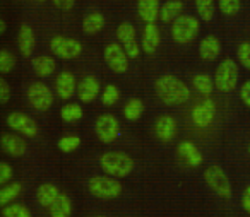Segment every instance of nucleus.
Returning <instances> with one entry per match:
<instances>
[{"mask_svg": "<svg viewBox=\"0 0 250 217\" xmlns=\"http://www.w3.org/2000/svg\"><path fill=\"white\" fill-rule=\"evenodd\" d=\"M5 29H7V28H5V21H4V19H0V35H4Z\"/></svg>", "mask_w": 250, "mask_h": 217, "instance_id": "nucleus-45", "label": "nucleus"}, {"mask_svg": "<svg viewBox=\"0 0 250 217\" xmlns=\"http://www.w3.org/2000/svg\"><path fill=\"white\" fill-rule=\"evenodd\" d=\"M192 84H194L195 91L202 96H211L212 91L216 89L214 84V77L208 76V74H195L194 79H192Z\"/></svg>", "mask_w": 250, "mask_h": 217, "instance_id": "nucleus-27", "label": "nucleus"}, {"mask_svg": "<svg viewBox=\"0 0 250 217\" xmlns=\"http://www.w3.org/2000/svg\"><path fill=\"white\" fill-rule=\"evenodd\" d=\"M100 99L104 106H115L118 103V99H120V91H118V87L115 84H108L103 89V93H101Z\"/></svg>", "mask_w": 250, "mask_h": 217, "instance_id": "nucleus-35", "label": "nucleus"}, {"mask_svg": "<svg viewBox=\"0 0 250 217\" xmlns=\"http://www.w3.org/2000/svg\"><path fill=\"white\" fill-rule=\"evenodd\" d=\"M103 59L106 65L113 70L115 74H125L129 70V55L125 53L124 46L120 43H110L104 46Z\"/></svg>", "mask_w": 250, "mask_h": 217, "instance_id": "nucleus-9", "label": "nucleus"}, {"mask_svg": "<svg viewBox=\"0 0 250 217\" xmlns=\"http://www.w3.org/2000/svg\"><path fill=\"white\" fill-rule=\"evenodd\" d=\"M216 118V103L211 98H206L199 104H195L192 110V121L195 127L206 128L212 123V120Z\"/></svg>", "mask_w": 250, "mask_h": 217, "instance_id": "nucleus-12", "label": "nucleus"}, {"mask_svg": "<svg viewBox=\"0 0 250 217\" xmlns=\"http://www.w3.org/2000/svg\"><path fill=\"white\" fill-rule=\"evenodd\" d=\"M9 99H11V86L4 77H0V103L7 104Z\"/></svg>", "mask_w": 250, "mask_h": 217, "instance_id": "nucleus-40", "label": "nucleus"}, {"mask_svg": "<svg viewBox=\"0 0 250 217\" xmlns=\"http://www.w3.org/2000/svg\"><path fill=\"white\" fill-rule=\"evenodd\" d=\"M59 195H60L59 188L53 183H43V185H40L36 188V200H38L40 205L46 207V209L55 202Z\"/></svg>", "mask_w": 250, "mask_h": 217, "instance_id": "nucleus-25", "label": "nucleus"}, {"mask_svg": "<svg viewBox=\"0 0 250 217\" xmlns=\"http://www.w3.org/2000/svg\"><path fill=\"white\" fill-rule=\"evenodd\" d=\"M219 52H221V43H219V39L214 35H208L201 39V45H199L201 59L212 62V60H216L219 57Z\"/></svg>", "mask_w": 250, "mask_h": 217, "instance_id": "nucleus-21", "label": "nucleus"}, {"mask_svg": "<svg viewBox=\"0 0 250 217\" xmlns=\"http://www.w3.org/2000/svg\"><path fill=\"white\" fill-rule=\"evenodd\" d=\"M50 217H70L72 216V200L67 193H60L57 200L48 207Z\"/></svg>", "mask_w": 250, "mask_h": 217, "instance_id": "nucleus-23", "label": "nucleus"}, {"mask_svg": "<svg viewBox=\"0 0 250 217\" xmlns=\"http://www.w3.org/2000/svg\"><path fill=\"white\" fill-rule=\"evenodd\" d=\"M77 80L76 76L69 70H63L57 76L55 79V91L57 96L62 98V99H70L74 94H77Z\"/></svg>", "mask_w": 250, "mask_h": 217, "instance_id": "nucleus-14", "label": "nucleus"}, {"mask_svg": "<svg viewBox=\"0 0 250 217\" xmlns=\"http://www.w3.org/2000/svg\"><path fill=\"white\" fill-rule=\"evenodd\" d=\"M2 149L5 154L12 156V158H21L28 152V144L22 137L5 132V134H2Z\"/></svg>", "mask_w": 250, "mask_h": 217, "instance_id": "nucleus-16", "label": "nucleus"}, {"mask_svg": "<svg viewBox=\"0 0 250 217\" xmlns=\"http://www.w3.org/2000/svg\"><path fill=\"white\" fill-rule=\"evenodd\" d=\"M124 50H125V53L129 55V59H137V57L141 55L143 46H139L137 41H134V43H129V45H124Z\"/></svg>", "mask_w": 250, "mask_h": 217, "instance_id": "nucleus-42", "label": "nucleus"}, {"mask_svg": "<svg viewBox=\"0 0 250 217\" xmlns=\"http://www.w3.org/2000/svg\"><path fill=\"white\" fill-rule=\"evenodd\" d=\"M144 113V103L139 98H130L124 106V117L129 121H137Z\"/></svg>", "mask_w": 250, "mask_h": 217, "instance_id": "nucleus-29", "label": "nucleus"}, {"mask_svg": "<svg viewBox=\"0 0 250 217\" xmlns=\"http://www.w3.org/2000/svg\"><path fill=\"white\" fill-rule=\"evenodd\" d=\"M22 192V185L18 181H12V183H7V185H2L0 188V205L5 207L9 203L14 202V198H18Z\"/></svg>", "mask_w": 250, "mask_h": 217, "instance_id": "nucleus-28", "label": "nucleus"}, {"mask_svg": "<svg viewBox=\"0 0 250 217\" xmlns=\"http://www.w3.org/2000/svg\"><path fill=\"white\" fill-rule=\"evenodd\" d=\"M161 41V35L160 29H158L156 24H146L143 31V38H141V46H143V52L147 53V55H153L158 50Z\"/></svg>", "mask_w": 250, "mask_h": 217, "instance_id": "nucleus-20", "label": "nucleus"}, {"mask_svg": "<svg viewBox=\"0 0 250 217\" xmlns=\"http://www.w3.org/2000/svg\"><path fill=\"white\" fill-rule=\"evenodd\" d=\"M160 0H137V14L146 24H154L160 19Z\"/></svg>", "mask_w": 250, "mask_h": 217, "instance_id": "nucleus-18", "label": "nucleus"}, {"mask_svg": "<svg viewBox=\"0 0 250 217\" xmlns=\"http://www.w3.org/2000/svg\"><path fill=\"white\" fill-rule=\"evenodd\" d=\"M52 2L60 11H70L74 7V4H76V0H52Z\"/></svg>", "mask_w": 250, "mask_h": 217, "instance_id": "nucleus-43", "label": "nucleus"}, {"mask_svg": "<svg viewBox=\"0 0 250 217\" xmlns=\"http://www.w3.org/2000/svg\"><path fill=\"white\" fill-rule=\"evenodd\" d=\"M236 57H238V62L242 63V67L250 70V43H242L236 50Z\"/></svg>", "mask_w": 250, "mask_h": 217, "instance_id": "nucleus-38", "label": "nucleus"}, {"mask_svg": "<svg viewBox=\"0 0 250 217\" xmlns=\"http://www.w3.org/2000/svg\"><path fill=\"white\" fill-rule=\"evenodd\" d=\"M57 147L62 152H74L81 147V137L76 134L63 135V137H60L59 142H57Z\"/></svg>", "mask_w": 250, "mask_h": 217, "instance_id": "nucleus-33", "label": "nucleus"}, {"mask_svg": "<svg viewBox=\"0 0 250 217\" xmlns=\"http://www.w3.org/2000/svg\"><path fill=\"white\" fill-rule=\"evenodd\" d=\"M104 28V16L98 11H93L84 18L83 21V31L86 35H96Z\"/></svg>", "mask_w": 250, "mask_h": 217, "instance_id": "nucleus-26", "label": "nucleus"}, {"mask_svg": "<svg viewBox=\"0 0 250 217\" xmlns=\"http://www.w3.org/2000/svg\"><path fill=\"white\" fill-rule=\"evenodd\" d=\"M238 76H240L238 65H236L235 60L225 59L218 65L214 74L216 89L219 93H231V91H235L236 84H238Z\"/></svg>", "mask_w": 250, "mask_h": 217, "instance_id": "nucleus-5", "label": "nucleus"}, {"mask_svg": "<svg viewBox=\"0 0 250 217\" xmlns=\"http://www.w3.org/2000/svg\"><path fill=\"white\" fill-rule=\"evenodd\" d=\"M247 151H249V154H250V142H249V147H247Z\"/></svg>", "mask_w": 250, "mask_h": 217, "instance_id": "nucleus-47", "label": "nucleus"}, {"mask_svg": "<svg viewBox=\"0 0 250 217\" xmlns=\"http://www.w3.org/2000/svg\"><path fill=\"white\" fill-rule=\"evenodd\" d=\"M36 45V38H35V31H33L31 26L28 24H22L19 28L18 33V46H19V52H21L22 57H31L33 55V50H35Z\"/></svg>", "mask_w": 250, "mask_h": 217, "instance_id": "nucleus-19", "label": "nucleus"}, {"mask_svg": "<svg viewBox=\"0 0 250 217\" xmlns=\"http://www.w3.org/2000/svg\"><path fill=\"white\" fill-rule=\"evenodd\" d=\"M77 98L81 103H93L100 94V80L94 76H86L77 84Z\"/></svg>", "mask_w": 250, "mask_h": 217, "instance_id": "nucleus-13", "label": "nucleus"}, {"mask_svg": "<svg viewBox=\"0 0 250 217\" xmlns=\"http://www.w3.org/2000/svg\"><path fill=\"white\" fill-rule=\"evenodd\" d=\"M177 120L171 115H161L154 121V134L161 142H171L177 135Z\"/></svg>", "mask_w": 250, "mask_h": 217, "instance_id": "nucleus-15", "label": "nucleus"}, {"mask_svg": "<svg viewBox=\"0 0 250 217\" xmlns=\"http://www.w3.org/2000/svg\"><path fill=\"white\" fill-rule=\"evenodd\" d=\"M219 2V11L225 16H235L242 9V2L240 0H218Z\"/></svg>", "mask_w": 250, "mask_h": 217, "instance_id": "nucleus-37", "label": "nucleus"}, {"mask_svg": "<svg viewBox=\"0 0 250 217\" xmlns=\"http://www.w3.org/2000/svg\"><path fill=\"white\" fill-rule=\"evenodd\" d=\"M154 91L161 103L167 106H178L190 99V89L173 74L160 76L154 82Z\"/></svg>", "mask_w": 250, "mask_h": 217, "instance_id": "nucleus-1", "label": "nucleus"}, {"mask_svg": "<svg viewBox=\"0 0 250 217\" xmlns=\"http://www.w3.org/2000/svg\"><path fill=\"white\" fill-rule=\"evenodd\" d=\"M14 176V169L9 162H0V183L7 185L11 181V178Z\"/></svg>", "mask_w": 250, "mask_h": 217, "instance_id": "nucleus-39", "label": "nucleus"}, {"mask_svg": "<svg viewBox=\"0 0 250 217\" xmlns=\"http://www.w3.org/2000/svg\"><path fill=\"white\" fill-rule=\"evenodd\" d=\"M28 101L35 110L46 111L52 108L55 98H53V91L45 82H33L28 87Z\"/></svg>", "mask_w": 250, "mask_h": 217, "instance_id": "nucleus-10", "label": "nucleus"}, {"mask_svg": "<svg viewBox=\"0 0 250 217\" xmlns=\"http://www.w3.org/2000/svg\"><path fill=\"white\" fill-rule=\"evenodd\" d=\"M178 156L184 159V162L190 168H199L202 164V154L199 147L190 140H182L177 147Z\"/></svg>", "mask_w": 250, "mask_h": 217, "instance_id": "nucleus-17", "label": "nucleus"}, {"mask_svg": "<svg viewBox=\"0 0 250 217\" xmlns=\"http://www.w3.org/2000/svg\"><path fill=\"white\" fill-rule=\"evenodd\" d=\"M240 99H242V103L250 110V80L243 82L242 87H240Z\"/></svg>", "mask_w": 250, "mask_h": 217, "instance_id": "nucleus-41", "label": "nucleus"}, {"mask_svg": "<svg viewBox=\"0 0 250 217\" xmlns=\"http://www.w3.org/2000/svg\"><path fill=\"white\" fill-rule=\"evenodd\" d=\"M117 39L120 41V45H129V43L136 41V28L130 22H122L117 28Z\"/></svg>", "mask_w": 250, "mask_h": 217, "instance_id": "nucleus-32", "label": "nucleus"}, {"mask_svg": "<svg viewBox=\"0 0 250 217\" xmlns=\"http://www.w3.org/2000/svg\"><path fill=\"white\" fill-rule=\"evenodd\" d=\"M31 67L38 77H50V76H53V72H55L57 63H55V59H53V57L38 55L31 60Z\"/></svg>", "mask_w": 250, "mask_h": 217, "instance_id": "nucleus-22", "label": "nucleus"}, {"mask_svg": "<svg viewBox=\"0 0 250 217\" xmlns=\"http://www.w3.org/2000/svg\"><path fill=\"white\" fill-rule=\"evenodd\" d=\"M195 11L202 21H211L216 12V2L214 0H195Z\"/></svg>", "mask_w": 250, "mask_h": 217, "instance_id": "nucleus-31", "label": "nucleus"}, {"mask_svg": "<svg viewBox=\"0 0 250 217\" xmlns=\"http://www.w3.org/2000/svg\"><path fill=\"white\" fill-rule=\"evenodd\" d=\"M16 67V57L9 50H0V72L9 74Z\"/></svg>", "mask_w": 250, "mask_h": 217, "instance_id": "nucleus-36", "label": "nucleus"}, {"mask_svg": "<svg viewBox=\"0 0 250 217\" xmlns=\"http://www.w3.org/2000/svg\"><path fill=\"white\" fill-rule=\"evenodd\" d=\"M2 216L4 217H31V210L22 203H9L2 207Z\"/></svg>", "mask_w": 250, "mask_h": 217, "instance_id": "nucleus-34", "label": "nucleus"}, {"mask_svg": "<svg viewBox=\"0 0 250 217\" xmlns=\"http://www.w3.org/2000/svg\"><path fill=\"white\" fill-rule=\"evenodd\" d=\"M199 29H201V24H199L197 18L182 14L180 18L171 22V38L180 45H187V43L194 41L197 38Z\"/></svg>", "mask_w": 250, "mask_h": 217, "instance_id": "nucleus-4", "label": "nucleus"}, {"mask_svg": "<svg viewBox=\"0 0 250 217\" xmlns=\"http://www.w3.org/2000/svg\"><path fill=\"white\" fill-rule=\"evenodd\" d=\"M94 130L96 135L103 144H111L118 138L120 135V123L118 120L110 113H103L96 118L94 121Z\"/></svg>", "mask_w": 250, "mask_h": 217, "instance_id": "nucleus-8", "label": "nucleus"}, {"mask_svg": "<svg viewBox=\"0 0 250 217\" xmlns=\"http://www.w3.org/2000/svg\"><path fill=\"white\" fill-rule=\"evenodd\" d=\"M87 190H89L91 195L96 197V198L113 200V198H117V197H120L122 185L113 176L98 175V176L89 178V181H87Z\"/></svg>", "mask_w": 250, "mask_h": 217, "instance_id": "nucleus-3", "label": "nucleus"}, {"mask_svg": "<svg viewBox=\"0 0 250 217\" xmlns=\"http://www.w3.org/2000/svg\"><path fill=\"white\" fill-rule=\"evenodd\" d=\"M50 50L55 57L63 60H74L83 53V45L81 41L74 38H69V36H53L52 41H50Z\"/></svg>", "mask_w": 250, "mask_h": 217, "instance_id": "nucleus-7", "label": "nucleus"}, {"mask_svg": "<svg viewBox=\"0 0 250 217\" xmlns=\"http://www.w3.org/2000/svg\"><path fill=\"white\" fill-rule=\"evenodd\" d=\"M100 168L104 175L113 178H125L134 171V159L125 152H104L100 158Z\"/></svg>", "mask_w": 250, "mask_h": 217, "instance_id": "nucleus-2", "label": "nucleus"}, {"mask_svg": "<svg viewBox=\"0 0 250 217\" xmlns=\"http://www.w3.org/2000/svg\"><path fill=\"white\" fill-rule=\"evenodd\" d=\"M94 217H106V216H94Z\"/></svg>", "mask_w": 250, "mask_h": 217, "instance_id": "nucleus-48", "label": "nucleus"}, {"mask_svg": "<svg viewBox=\"0 0 250 217\" xmlns=\"http://www.w3.org/2000/svg\"><path fill=\"white\" fill-rule=\"evenodd\" d=\"M7 127L24 137H36L38 135V123L29 115L21 111H12L7 115Z\"/></svg>", "mask_w": 250, "mask_h": 217, "instance_id": "nucleus-11", "label": "nucleus"}, {"mask_svg": "<svg viewBox=\"0 0 250 217\" xmlns=\"http://www.w3.org/2000/svg\"><path fill=\"white\" fill-rule=\"evenodd\" d=\"M35 2H42V4H43V2H46V0H35Z\"/></svg>", "mask_w": 250, "mask_h": 217, "instance_id": "nucleus-46", "label": "nucleus"}, {"mask_svg": "<svg viewBox=\"0 0 250 217\" xmlns=\"http://www.w3.org/2000/svg\"><path fill=\"white\" fill-rule=\"evenodd\" d=\"M184 11V2L182 0H168L161 5L160 12V21L168 24V22H173L175 19H178Z\"/></svg>", "mask_w": 250, "mask_h": 217, "instance_id": "nucleus-24", "label": "nucleus"}, {"mask_svg": "<svg viewBox=\"0 0 250 217\" xmlns=\"http://www.w3.org/2000/svg\"><path fill=\"white\" fill-rule=\"evenodd\" d=\"M204 179L209 188L218 197H221V198H231V195H233L231 183H229V178L225 173V169L219 164L208 166L204 171Z\"/></svg>", "mask_w": 250, "mask_h": 217, "instance_id": "nucleus-6", "label": "nucleus"}, {"mask_svg": "<svg viewBox=\"0 0 250 217\" xmlns=\"http://www.w3.org/2000/svg\"><path fill=\"white\" fill-rule=\"evenodd\" d=\"M83 106L79 103H67L60 110V118H62L65 123H76L83 118Z\"/></svg>", "mask_w": 250, "mask_h": 217, "instance_id": "nucleus-30", "label": "nucleus"}, {"mask_svg": "<svg viewBox=\"0 0 250 217\" xmlns=\"http://www.w3.org/2000/svg\"><path fill=\"white\" fill-rule=\"evenodd\" d=\"M242 209L247 214H250V185H247V188L242 193Z\"/></svg>", "mask_w": 250, "mask_h": 217, "instance_id": "nucleus-44", "label": "nucleus"}]
</instances>
